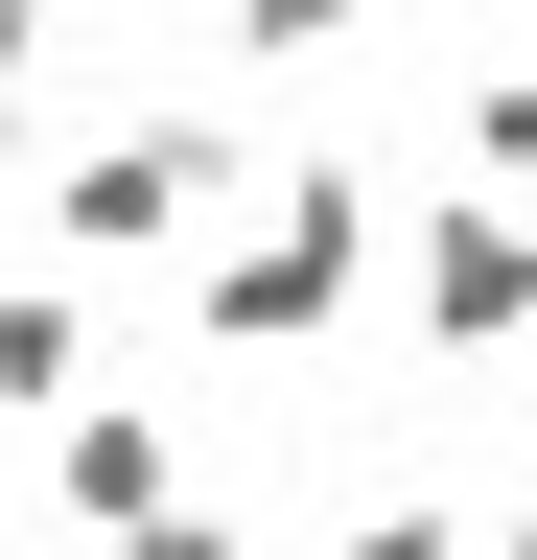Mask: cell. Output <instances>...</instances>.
<instances>
[{
    "label": "cell",
    "mask_w": 537,
    "mask_h": 560,
    "mask_svg": "<svg viewBox=\"0 0 537 560\" xmlns=\"http://www.w3.org/2000/svg\"><path fill=\"white\" fill-rule=\"evenodd\" d=\"M374 210H397V187L304 140V164H281V210L187 257V327H211V350H327V327H351V280H374Z\"/></svg>",
    "instance_id": "cell-1"
},
{
    "label": "cell",
    "mask_w": 537,
    "mask_h": 560,
    "mask_svg": "<svg viewBox=\"0 0 537 560\" xmlns=\"http://www.w3.org/2000/svg\"><path fill=\"white\" fill-rule=\"evenodd\" d=\"M24 187H47V257H71V280H141V257L211 234L257 164H234V117H94L71 164H24Z\"/></svg>",
    "instance_id": "cell-2"
},
{
    "label": "cell",
    "mask_w": 537,
    "mask_h": 560,
    "mask_svg": "<svg viewBox=\"0 0 537 560\" xmlns=\"http://www.w3.org/2000/svg\"><path fill=\"white\" fill-rule=\"evenodd\" d=\"M397 280H421V350H444V374H467V350H537V210L514 187H444Z\"/></svg>",
    "instance_id": "cell-3"
},
{
    "label": "cell",
    "mask_w": 537,
    "mask_h": 560,
    "mask_svg": "<svg viewBox=\"0 0 537 560\" xmlns=\"http://www.w3.org/2000/svg\"><path fill=\"white\" fill-rule=\"evenodd\" d=\"M164 490H187V444H164V397H71V420H47V514H71V537H117V514H164Z\"/></svg>",
    "instance_id": "cell-4"
},
{
    "label": "cell",
    "mask_w": 537,
    "mask_h": 560,
    "mask_svg": "<svg viewBox=\"0 0 537 560\" xmlns=\"http://www.w3.org/2000/svg\"><path fill=\"white\" fill-rule=\"evenodd\" d=\"M117 374V350H94V280H0V420H71Z\"/></svg>",
    "instance_id": "cell-5"
},
{
    "label": "cell",
    "mask_w": 537,
    "mask_h": 560,
    "mask_svg": "<svg viewBox=\"0 0 537 560\" xmlns=\"http://www.w3.org/2000/svg\"><path fill=\"white\" fill-rule=\"evenodd\" d=\"M47 70H71V0H0V187H24V140H47Z\"/></svg>",
    "instance_id": "cell-6"
},
{
    "label": "cell",
    "mask_w": 537,
    "mask_h": 560,
    "mask_svg": "<svg viewBox=\"0 0 537 560\" xmlns=\"http://www.w3.org/2000/svg\"><path fill=\"white\" fill-rule=\"evenodd\" d=\"M397 0H234V70H327V47H374Z\"/></svg>",
    "instance_id": "cell-7"
},
{
    "label": "cell",
    "mask_w": 537,
    "mask_h": 560,
    "mask_svg": "<svg viewBox=\"0 0 537 560\" xmlns=\"http://www.w3.org/2000/svg\"><path fill=\"white\" fill-rule=\"evenodd\" d=\"M71 560H257V537L211 514V490H164V514H117V537H71Z\"/></svg>",
    "instance_id": "cell-8"
},
{
    "label": "cell",
    "mask_w": 537,
    "mask_h": 560,
    "mask_svg": "<svg viewBox=\"0 0 537 560\" xmlns=\"http://www.w3.org/2000/svg\"><path fill=\"white\" fill-rule=\"evenodd\" d=\"M467 164H491V187H537V70H491V94H467Z\"/></svg>",
    "instance_id": "cell-9"
},
{
    "label": "cell",
    "mask_w": 537,
    "mask_h": 560,
    "mask_svg": "<svg viewBox=\"0 0 537 560\" xmlns=\"http://www.w3.org/2000/svg\"><path fill=\"white\" fill-rule=\"evenodd\" d=\"M327 560H467V514H421V490H397V514H351Z\"/></svg>",
    "instance_id": "cell-10"
},
{
    "label": "cell",
    "mask_w": 537,
    "mask_h": 560,
    "mask_svg": "<svg viewBox=\"0 0 537 560\" xmlns=\"http://www.w3.org/2000/svg\"><path fill=\"white\" fill-rule=\"evenodd\" d=\"M491 374H514V444H537V350H491Z\"/></svg>",
    "instance_id": "cell-11"
},
{
    "label": "cell",
    "mask_w": 537,
    "mask_h": 560,
    "mask_svg": "<svg viewBox=\"0 0 537 560\" xmlns=\"http://www.w3.org/2000/svg\"><path fill=\"white\" fill-rule=\"evenodd\" d=\"M491 560H537V490H514V514H491Z\"/></svg>",
    "instance_id": "cell-12"
}]
</instances>
